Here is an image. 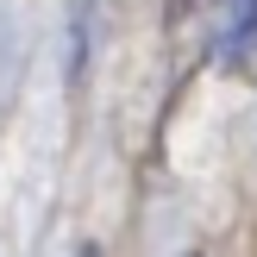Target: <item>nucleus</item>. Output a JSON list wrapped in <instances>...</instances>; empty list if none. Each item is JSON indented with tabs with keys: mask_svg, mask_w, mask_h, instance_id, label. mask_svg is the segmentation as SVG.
<instances>
[{
	"mask_svg": "<svg viewBox=\"0 0 257 257\" xmlns=\"http://www.w3.org/2000/svg\"><path fill=\"white\" fill-rule=\"evenodd\" d=\"M75 257H100V251H94V245H82V251H75Z\"/></svg>",
	"mask_w": 257,
	"mask_h": 257,
	"instance_id": "nucleus-2",
	"label": "nucleus"
},
{
	"mask_svg": "<svg viewBox=\"0 0 257 257\" xmlns=\"http://www.w3.org/2000/svg\"><path fill=\"white\" fill-rule=\"evenodd\" d=\"M207 57L220 69H257V0H213L207 13Z\"/></svg>",
	"mask_w": 257,
	"mask_h": 257,
	"instance_id": "nucleus-1",
	"label": "nucleus"
}]
</instances>
